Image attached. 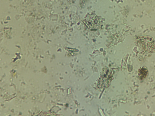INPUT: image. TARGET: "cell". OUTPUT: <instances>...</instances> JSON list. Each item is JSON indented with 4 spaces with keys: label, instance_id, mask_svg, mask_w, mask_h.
I'll list each match as a JSON object with an SVG mask.
<instances>
[{
    "label": "cell",
    "instance_id": "cell-1",
    "mask_svg": "<svg viewBox=\"0 0 155 116\" xmlns=\"http://www.w3.org/2000/svg\"><path fill=\"white\" fill-rule=\"evenodd\" d=\"M113 78V72L109 67L104 68L100 74L97 81L99 88H107L110 85Z\"/></svg>",
    "mask_w": 155,
    "mask_h": 116
},
{
    "label": "cell",
    "instance_id": "cell-3",
    "mask_svg": "<svg viewBox=\"0 0 155 116\" xmlns=\"http://www.w3.org/2000/svg\"><path fill=\"white\" fill-rule=\"evenodd\" d=\"M148 72V70L147 68L145 66H142L140 67L138 70V74L141 79H143L147 76Z\"/></svg>",
    "mask_w": 155,
    "mask_h": 116
},
{
    "label": "cell",
    "instance_id": "cell-2",
    "mask_svg": "<svg viewBox=\"0 0 155 116\" xmlns=\"http://www.w3.org/2000/svg\"><path fill=\"white\" fill-rule=\"evenodd\" d=\"M88 21H87L88 23V25L91 28H96L99 26V18L97 17L92 16L90 17Z\"/></svg>",
    "mask_w": 155,
    "mask_h": 116
}]
</instances>
